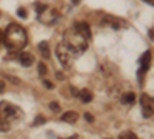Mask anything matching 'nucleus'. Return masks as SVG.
Wrapping results in <instances>:
<instances>
[{
    "mask_svg": "<svg viewBox=\"0 0 154 139\" xmlns=\"http://www.w3.org/2000/svg\"><path fill=\"white\" fill-rule=\"evenodd\" d=\"M28 42V36L26 31L22 25L19 23H9L8 28L3 33V43L9 51H20L26 46Z\"/></svg>",
    "mask_w": 154,
    "mask_h": 139,
    "instance_id": "nucleus-1",
    "label": "nucleus"
},
{
    "mask_svg": "<svg viewBox=\"0 0 154 139\" xmlns=\"http://www.w3.org/2000/svg\"><path fill=\"white\" fill-rule=\"evenodd\" d=\"M23 118V111L11 102H0V133H8L12 125Z\"/></svg>",
    "mask_w": 154,
    "mask_h": 139,
    "instance_id": "nucleus-2",
    "label": "nucleus"
},
{
    "mask_svg": "<svg viewBox=\"0 0 154 139\" xmlns=\"http://www.w3.org/2000/svg\"><path fill=\"white\" fill-rule=\"evenodd\" d=\"M65 40H66L65 45L71 49L74 54H77V53H83L85 49L88 48L86 39H85L82 34L77 33L75 30H72V31H66V33H65Z\"/></svg>",
    "mask_w": 154,
    "mask_h": 139,
    "instance_id": "nucleus-3",
    "label": "nucleus"
},
{
    "mask_svg": "<svg viewBox=\"0 0 154 139\" xmlns=\"http://www.w3.org/2000/svg\"><path fill=\"white\" fill-rule=\"evenodd\" d=\"M56 53H57V57L60 60V64L63 65V68H69L72 65V57L71 54H74L71 49L65 45V43H59L57 48H56Z\"/></svg>",
    "mask_w": 154,
    "mask_h": 139,
    "instance_id": "nucleus-4",
    "label": "nucleus"
},
{
    "mask_svg": "<svg viewBox=\"0 0 154 139\" xmlns=\"http://www.w3.org/2000/svg\"><path fill=\"white\" fill-rule=\"evenodd\" d=\"M140 107H142V113L145 118H151L154 115V97L149 94H142L140 97Z\"/></svg>",
    "mask_w": 154,
    "mask_h": 139,
    "instance_id": "nucleus-5",
    "label": "nucleus"
},
{
    "mask_svg": "<svg viewBox=\"0 0 154 139\" xmlns=\"http://www.w3.org/2000/svg\"><path fill=\"white\" fill-rule=\"evenodd\" d=\"M149 64H151V53L149 51H145L143 56L140 57V70H139V77H143L145 73L148 71L149 68Z\"/></svg>",
    "mask_w": 154,
    "mask_h": 139,
    "instance_id": "nucleus-6",
    "label": "nucleus"
},
{
    "mask_svg": "<svg viewBox=\"0 0 154 139\" xmlns=\"http://www.w3.org/2000/svg\"><path fill=\"white\" fill-rule=\"evenodd\" d=\"M74 30L79 33V34H82L86 40L91 37V30H89V25H88L86 22H77V23L74 25Z\"/></svg>",
    "mask_w": 154,
    "mask_h": 139,
    "instance_id": "nucleus-7",
    "label": "nucleus"
},
{
    "mask_svg": "<svg viewBox=\"0 0 154 139\" xmlns=\"http://www.w3.org/2000/svg\"><path fill=\"white\" fill-rule=\"evenodd\" d=\"M19 62L23 67H31L34 64V56L29 53H22V54H19Z\"/></svg>",
    "mask_w": 154,
    "mask_h": 139,
    "instance_id": "nucleus-8",
    "label": "nucleus"
},
{
    "mask_svg": "<svg viewBox=\"0 0 154 139\" xmlns=\"http://www.w3.org/2000/svg\"><path fill=\"white\" fill-rule=\"evenodd\" d=\"M77 119H79V115H77L75 111H68V113H65V115L62 116V121L68 122V124H75Z\"/></svg>",
    "mask_w": 154,
    "mask_h": 139,
    "instance_id": "nucleus-9",
    "label": "nucleus"
},
{
    "mask_svg": "<svg viewBox=\"0 0 154 139\" xmlns=\"http://www.w3.org/2000/svg\"><path fill=\"white\" fill-rule=\"evenodd\" d=\"M77 96H79L80 100H82V102H85V104H88V102H91V100H93V94H91V91L86 90V88H85V90H80Z\"/></svg>",
    "mask_w": 154,
    "mask_h": 139,
    "instance_id": "nucleus-10",
    "label": "nucleus"
},
{
    "mask_svg": "<svg viewBox=\"0 0 154 139\" xmlns=\"http://www.w3.org/2000/svg\"><path fill=\"white\" fill-rule=\"evenodd\" d=\"M134 100H136V94L134 93H125L122 96V99H120V102L123 105H131V104H134Z\"/></svg>",
    "mask_w": 154,
    "mask_h": 139,
    "instance_id": "nucleus-11",
    "label": "nucleus"
},
{
    "mask_svg": "<svg viewBox=\"0 0 154 139\" xmlns=\"http://www.w3.org/2000/svg\"><path fill=\"white\" fill-rule=\"evenodd\" d=\"M38 49H40L43 59H49L51 53H49V45H48V42H40V43H38Z\"/></svg>",
    "mask_w": 154,
    "mask_h": 139,
    "instance_id": "nucleus-12",
    "label": "nucleus"
},
{
    "mask_svg": "<svg viewBox=\"0 0 154 139\" xmlns=\"http://www.w3.org/2000/svg\"><path fill=\"white\" fill-rule=\"evenodd\" d=\"M119 139H139L133 131H123L120 136H119Z\"/></svg>",
    "mask_w": 154,
    "mask_h": 139,
    "instance_id": "nucleus-13",
    "label": "nucleus"
},
{
    "mask_svg": "<svg viewBox=\"0 0 154 139\" xmlns=\"http://www.w3.org/2000/svg\"><path fill=\"white\" fill-rule=\"evenodd\" d=\"M48 73V68H46V65L43 64V62H40V64H38V74L40 76H45Z\"/></svg>",
    "mask_w": 154,
    "mask_h": 139,
    "instance_id": "nucleus-14",
    "label": "nucleus"
},
{
    "mask_svg": "<svg viewBox=\"0 0 154 139\" xmlns=\"http://www.w3.org/2000/svg\"><path fill=\"white\" fill-rule=\"evenodd\" d=\"M45 122H46V119H45L43 116H37V118H35V121L32 122V125L35 127V125H40V124H45Z\"/></svg>",
    "mask_w": 154,
    "mask_h": 139,
    "instance_id": "nucleus-15",
    "label": "nucleus"
},
{
    "mask_svg": "<svg viewBox=\"0 0 154 139\" xmlns=\"http://www.w3.org/2000/svg\"><path fill=\"white\" fill-rule=\"evenodd\" d=\"M46 8H48V6H45V5H42V3H38V2L35 3V11L38 12V14H42V12H43Z\"/></svg>",
    "mask_w": 154,
    "mask_h": 139,
    "instance_id": "nucleus-16",
    "label": "nucleus"
},
{
    "mask_svg": "<svg viewBox=\"0 0 154 139\" xmlns=\"http://www.w3.org/2000/svg\"><path fill=\"white\" fill-rule=\"evenodd\" d=\"M49 108L53 110V111H59L60 110V105H59V102H51L49 104Z\"/></svg>",
    "mask_w": 154,
    "mask_h": 139,
    "instance_id": "nucleus-17",
    "label": "nucleus"
},
{
    "mask_svg": "<svg viewBox=\"0 0 154 139\" xmlns=\"http://www.w3.org/2000/svg\"><path fill=\"white\" fill-rule=\"evenodd\" d=\"M17 16H20L22 19H25V17H26L28 14H26V11H25L23 8H19V9H17Z\"/></svg>",
    "mask_w": 154,
    "mask_h": 139,
    "instance_id": "nucleus-18",
    "label": "nucleus"
},
{
    "mask_svg": "<svg viewBox=\"0 0 154 139\" xmlns=\"http://www.w3.org/2000/svg\"><path fill=\"white\" fill-rule=\"evenodd\" d=\"M85 118H86L88 122H93V121H94V116H93V115H89V113H85Z\"/></svg>",
    "mask_w": 154,
    "mask_h": 139,
    "instance_id": "nucleus-19",
    "label": "nucleus"
},
{
    "mask_svg": "<svg viewBox=\"0 0 154 139\" xmlns=\"http://www.w3.org/2000/svg\"><path fill=\"white\" fill-rule=\"evenodd\" d=\"M43 84H45V87H46V88H49V90H51V88H53V87H54V85H53V84H51L49 81H43Z\"/></svg>",
    "mask_w": 154,
    "mask_h": 139,
    "instance_id": "nucleus-20",
    "label": "nucleus"
},
{
    "mask_svg": "<svg viewBox=\"0 0 154 139\" xmlns=\"http://www.w3.org/2000/svg\"><path fill=\"white\" fill-rule=\"evenodd\" d=\"M3 91H5V82L0 81V93H3Z\"/></svg>",
    "mask_w": 154,
    "mask_h": 139,
    "instance_id": "nucleus-21",
    "label": "nucleus"
},
{
    "mask_svg": "<svg viewBox=\"0 0 154 139\" xmlns=\"http://www.w3.org/2000/svg\"><path fill=\"white\" fill-rule=\"evenodd\" d=\"M149 39H151V40H154V28H152V30H149Z\"/></svg>",
    "mask_w": 154,
    "mask_h": 139,
    "instance_id": "nucleus-22",
    "label": "nucleus"
},
{
    "mask_svg": "<svg viewBox=\"0 0 154 139\" xmlns=\"http://www.w3.org/2000/svg\"><path fill=\"white\" fill-rule=\"evenodd\" d=\"M143 2H146V3H149V5L154 6V0H143Z\"/></svg>",
    "mask_w": 154,
    "mask_h": 139,
    "instance_id": "nucleus-23",
    "label": "nucleus"
},
{
    "mask_svg": "<svg viewBox=\"0 0 154 139\" xmlns=\"http://www.w3.org/2000/svg\"><path fill=\"white\" fill-rule=\"evenodd\" d=\"M2 40H3V33L0 31V42H2Z\"/></svg>",
    "mask_w": 154,
    "mask_h": 139,
    "instance_id": "nucleus-24",
    "label": "nucleus"
},
{
    "mask_svg": "<svg viewBox=\"0 0 154 139\" xmlns=\"http://www.w3.org/2000/svg\"><path fill=\"white\" fill-rule=\"evenodd\" d=\"M72 3H74V5H77V3H79V0H72Z\"/></svg>",
    "mask_w": 154,
    "mask_h": 139,
    "instance_id": "nucleus-25",
    "label": "nucleus"
},
{
    "mask_svg": "<svg viewBox=\"0 0 154 139\" xmlns=\"http://www.w3.org/2000/svg\"><path fill=\"white\" fill-rule=\"evenodd\" d=\"M68 139H77V136H71V137H68Z\"/></svg>",
    "mask_w": 154,
    "mask_h": 139,
    "instance_id": "nucleus-26",
    "label": "nucleus"
}]
</instances>
